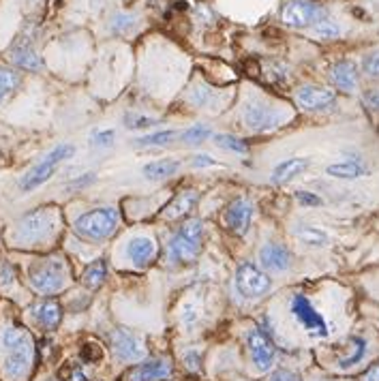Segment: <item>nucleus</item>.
I'll return each mask as SVG.
<instances>
[{
  "mask_svg": "<svg viewBox=\"0 0 379 381\" xmlns=\"http://www.w3.org/2000/svg\"><path fill=\"white\" fill-rule=\"evenodd\" d=\"M0 342L7 352L5 356V373L11 379H20L28 373L32 364V338L24 328H7L0 336Z\"/></svg>",
  "mask_w": 379,
  "mask_h": 381,
  "instance_id": "f257e3e1",
  "label": "nucleus"
},
{
  "mask_svg": "<svg viewBox=\"0 0 379 381\" xmlns=\"http://www.w3.org/2000/svg\"><path fill=\"white\" fill-rule=\"evenodd\" d=\"M204 223L200 219L186 221L170 242V255L178 263H193L202 253Z\"/></svg>",
  "mask_w": 379,
  "mask_h": 381,
  "instance_id": "f03ea898",
  "label": "nucleus"
},
{
  "mask_svg": "<svg viewBox=\"0 0 379 381\" xmlns=\"http://www.w3.org/2000/svg\"><path fill=\"white\" fill-rule=\"evenodd\" d=\"M118 221L120 216L113 208H97L75 221V232L88 240H105L116 232Z\"/></svg>",
  "mask_w": 379,
  "mask_h": 381,
  "instance_id": "7ed1b4c3",
  "label": "nucleus"
},
{
  "mask_svg": "<svg viewBox=\"0 0 379 381\" xmlns=\"http://www.w3.org/2000/svg\"><path fill=\"white\" fill-rule=\"evenodd\" d=\"M30 285L39 293H56L67 285V268L60 259H46L30 268Z\"/></svg>",
  "mask_w": 379,
  "mask_h": 381,
  "instance_id": "20e7f679",
  "label": "nucleus"
},
{
  "mask_svg": "<svg viewBox=\"0 0 379 381\" xmlns=\"http://www.w3.org/2000/svg\"><path fill=\"white\" fill-rule=\"evenodd\" d=\"M73 152H75V148H73L71 144H60V146H56L41 163H36V165L22 178V182H20L22 190H32V188H36V186H41L43 182H48V180L52 178V174L56 172V167H58L62 161H67V159L73 157Z\"/></svg>",
  "mask_w": 379,
  "mask_h": 381,
  "instance_id": "39448f33",
  "label": "nucleus"
},
{
  "mask_svg": "<svg viewBox=\"0 0 379 381\" xmlns=\"http://www.w3.org/2000/svg\"><path fill=\"white\" fill-rule=\"evenodd\" d=\"M242 120L251 131L266 133V131H273V129L281 127L283 113L277 107L268 105V103L253 99V101H247L244 107H242Z\"/></svg>",
  "mask_w": 379,
  "mask_h": 381,
  "instance_id": "423d86ee",
  "label": "nucleus"
},
{
  "mask_svg": "<svg viewBox=\"0 0 379 381\" xmlns=\"http://www.w3.org/2000/svg\"><path fill=\"white\" fill-rule=\"evenodd\" d=\"M54 225H56V214L50 208L34 210L22 219V223L18 227V238L22 242H28V244L41 242L48 236H52Z\"/></svg>",
  "mask_w": 379,
  "mask_h": 381,
  "instance_id": "0eeeda50",
  "label": "nucleus"
},
{
  "mask_svg": "<svg viewBox=\"0 0 379 381\" xmlns=\"http://www.w3.org/2000/svg\"><path fill=\"white\" fill-rule=\"evenodd\" d=\"M236 287L240 291V296L249 298V300H257L261 296H266L273 287L270 277L259 270L253 263H242L238 272H236Z\"/></svg>",
  "mask_w": 379,
  "mask_h": 381,
  "instance_id": "6e6552de",
  "label": "nucleus"
},
{
  "mask_svg": "<svg viewBox=\"0 0 379 381\" xmlns=\"http://www.w3.org/2000/svg\"><path fill=\"white\" fill-rule=\"evenodd\" d=\"M291 313L298 319V324L305 330H309L313 336H328L326 319L322 317V313H317V309L313 307L309 298L294 296V300H291Z\"/></svg>",
  "mask_w": 379,
  "mask_h": 381,
  "instance_id": "1a4fd4ad",
  "label": "nucleus"
},
{
  "mask_svg": "<svg viewBox=\"0 0 379 381\" xmlns=\"http://www.w3.org/2000/svg\"><path fill=\"white\" fill-rule=\"evenodd\" d=\"M247 345H249V352H251V360L255 364L257 370H268L275 362V356H277V349H275V342L263 334L259 328H251L249 334H247Z\"/></svg>",
  "mask_w": 379,
  "mask_h": 381,
  "instance_id": "9d476101",
  "label": "nucleus"
},
{
  "mask_svg": "<svg viewBox=\"0 0 379 381\" xmlns=\"http://www.w3.org/2000/svg\"><path fill=\"white\" fill-rule=\"evenodd\" d=\"M172 373H174V366L167 358H153L129 368L123 381H163Z\"/></svg>",
  "mask_w": 379,
  "mask_h": 381,
  "instance_id": "9b49d317",
  "label": "nucleus"
},
{
  "mask_svg": "<svg viewBox=\"0 0 379 381\" xmlns=\"http://www.w3.org/2000/svg\"><path fill=\"white\" fill-rule=\"evenodd\" d=\"M322 15H324V13H322L315 5L307 3V0H291V3H287V5L283 7V13H281L283 22H285L287 26H291V28L313 26Z\"/></svg>",
  "mask_w": 379,
  "mask_h": 381,
  "instance_id": "f8f14e48",
  "label": "nucleus"
},
{
  "mask_svg": "<svg viewBox=\"0 0 379 381\" xmlns=\"http://www.w3.org/2000/svg\"><path fill=\"white\" fill-rule=\"evenodd\" d=\"M111 345H113L116 356L125 362H137L146 356L144 342L133 332H129L125 328H118V330L111 332Z\"/></svg>",
  "mask_w": 379,
  "mask_h": 381,
  "instance_id": "ddd939ff",
  "label": "nucleus"
},
{
  "mask_svg": "<svg viewBox=\"0 0 379 381\" xmlns=\"http://www.w3.org/2000/svg\"><path fill=\"white\" fill-rule=\"evenodd\" d=\"M296 103H298V107L307 109V111H319L334 103V92L328 88L305 86L296 92Z\"/></svg>",
  "mask_w": 379,
  "mask_h": 381,
  "instance_id": "4468645a",
  "label": "nucleus"
},
{
  "mask_svg": "<svg viewBox=\"0 0 379 381\" xmlns=\"http://www.w3.org/2000/svg\"><path fill=\"white\" fill-rule=\"evenodd\" d=\"M259 261L266 270L285 272L291 265V253L279 242H268V244H263L259 251Z\"/></svg>",
  "mask_w": 379,
  "mask_h": 381,
  "instance_id": "2eb2a0df",
  "label": "nucleus"
},
{
  "mask_svg": "<svg viewBox=\"0 0 379 381\" xmlns=\"http://www.w3.org/2000/svg\"><path fill=\"white\" fill-rule=\"evenodd\" d=\"M251 216H253V206L247 200H236V202L230 204V208L225 210V223H227V227H230V230L234 234H238V236L247 234Z\"/></svg>",
  "mask_w": 379,
  "mask_h": 381,
  "instance_id": "dca6fc26",
  "label": "nucleus"
},
{
  "mask_svg": "<svg viewBox=\"0 0 379 381\" xmlns=\"http://www.w3.org/2000/svg\"><path fill=\"white\" fill-rule=\"evenodd\" d=\"M127 255L129 259L135 263V265H148V263H153L155 257H157V244L153 238H148V236H137L129 242L127 247Z\"/></svg>",
  "mask_w": 379,
  "mask_h": 381,
  "instance_id": "f3484780",
  "label": "nucleus"
},
{
  "mask_svg": "<svg viewBox=\"0 0 379 381\" xmlns=\"http://www.w3.org/2000/svg\"><path fill=\"white\" fill-rule=\"evenodd\" d=\"M330 78H332V84L340 90L345 92H354L358 88V71H356V64L354 62H336L330 71Z\"/></svg>",
  "mask_w": 379,
  "mask_h": 381,
  "instance_id": "a211bd4d",
  "label": "nucleus"
},
{
  "mask_svg": "<svg viewBox=\"0 0 379 381\" xmlns=\"http://www.w3.org/2000/svg\"><path fill=\"white\" fill-rule=\"evenodd\" d=\"M32 315L46 330H54L62 319V309L56 300H43L32 307Z\"/></svg>",
  "mask_w": 379,
  "mask_h": 381,
  "instance_id": "6ab92c4d",
  "label": "nucleus"
},
{
  "mask_svg": "<svg viewBox=\"0 0 379 381\" xmlns=\"http://www.w3.org/2000/svg\"><path fill=\"white\" fill-rule=\"evenodd\" d=\"M195 204H198V193H195V190H182V193H178V195L172 200V204L165 208L163 219L176 221V219H180V216H184V214L191 212V210L195 208Z\"/></svg>",
  "mask_w": 379,
  "mask_h": 381,
  "instance_id": "aec40b11",
  "label": "nucleus"
},
{
  "mask_svg": "<svg viewBox=\"0 0 379 381\" xmlns=\"http://www.w3.org/2000/svg\"><path fill=\"white\" fill-rule=\"evenodd\" d=\"M309 167V159H300V157H294V159H287L283 163H279L273 172V180L275 182H289L294 180L296 176H300L302 172H307Z\"/></svg>",
  "mask_w": 379,
  "mask_h": 381,
  "instance_id": "412c9836",
  "label": "nucleus"
},
{
  "mask_svg": "<svg viewBox=\"0 0 379 381\" xmlns=\"http://www.w3.org/2000/svg\"><path fill=\"white\" fill-rule=\"evenodd\" d=\"M178 169H180L178 161H174V159H159V161H153V163H148L144 167V178L159 182V180H167Z\"/></svg>",
  "mask_w": 379,
  "mask_h": 381,
  "instance_id": "4be33fe9",
  "label": "nucleus"
},
{
  "mask_svg": "<svg viewBox=\"0 0 379 381\" xmlns=\"http://www.w3.org/2000/svg\"><path fill=\"white\" fill-rule=\"evenodd\" d=\"M294 234L302 244H307V247H326L328 240H330L324 230L313 227V225H298L294 230Z\"/></svg>",
  "mask_w": 379,
  "mask_h": 381,
  "instance_id": "5701e85b",
  "label": "nucleus"
},
{
  "mask_svg": "<svg viewBox=\"0 0 379 381\" xmlns=\"http://www.w3.org/2000/svg\"><path fill=\"white\" fill-rule=\"evenodd\" d=\"M328 176H334V178H340V180H354V178H360L366 174V169L356 163V161H343V163H334V165H328Z\"/></svg>",
  "mask_w": 379,
  "mask_h": 381,
  "instance_id": "b1692460",
  "label": "nucleus"
},
{
  "mask_svg": "<svg viewBox=\"0 0 379 381\" xmlns=\"http://www.w3.org/2000/svg\"><path fill=\"white\" fill-rule=\"evenodd\" d=\"M105 277H107V265H105L103 259H97V261H92V263L88 265V268L84 270L82 283H84L86 287H90V289H97V287L103 285Z\"/></svg>",
  "mask_w": 379,
  "mask_h": 381,
  "instance_id": "393cba45",
  "label": "nucleus"
},
{
  "mask_svg": "<svg viewBox=\"0 0 379 381\" xmlns=\"http://www.w3.org/2000/svg\"><path fill=\"white\" fill-rule=\"evenodd\" d=\"M13 62L22 69H28V71H39L43 67L41 58L36 56V52L32 48H15L13 54H11Z\"/></svg>",
  "mask_w": 379,
  "mask_h": 381,
  "instance_id": "a878e982",
  "label": "nucleus"
},
{
  "mask_svg": "<svg viewBox=\"0 0 379 381\" xmlns=\"http://www.w3.org/2000/svg\"><path fill=\"white\" fill-rule=\"evenodd\" d=\"M364 354H366V342L360 336H354V338H350V354L338 358V366L340 368L354 366V364H358L364 358Z\"/></svg>",
  "mask_w": 379,
  "mask_h": 381,
  "instance_id": "bb28decb",
  "label": "nucleus"
},
{
  "mask_svg": "<svg viewBox=\"0 0 379 381\" xmlns=\"http://www.w3.org/2000/svg\"><path fill=\"white\" fill-rule=\"evenodd\" d=\"M311 30L315 36H319V39H334V36L340 34V26L332 18H324V15L311 26Z\"/></svg>",
  "mask_w": 379,
  "mask_h": 381,
  "instance_id": "cd10ccee",
  "label": "nucleus"
},
{
  "mask_svg": "<svg viewBox=\"0 0 379 381\" xmlns=\"http://www.w3.org/2000/svg\"><path fill=\"white\" fill-rule=\"evenodd\" d=\"M20 86V75L11 69H0V103Z\"/></svg>",
  "mask_w": 379,
  "mask_h": 381,
  "instance_id": "c85d7f7f",
  "label": "nucleus"
},
{
  "mask_svg": "<svg viewBox=\"0 0 379 381\" xmlns=\"http://www.w3.org/2000/svg\"><path fill=\"white\" fill-rule=\"evenodd\" d=\"M214 141H216L219 148L230 150V152H236V155H247V152H249L247 141H242V139H238V137H234V135L219 133V135H214Z\"/></svg>",
  "mask_w": 379,
  "mask_h": 381,
  "instance_id": "c756f323",
  "label": "nucleus"
},
{
  "mask_svg": "<svg viewBox=\"0 0 379 381\" xmlns=\"http://www.w3.org/2000/svg\"><path fill=\"white\" fill-rule=\"evenodd\" d=\"M210 135H212V131H210L208 125H193V127H188V129L182 133V139H184L186 144H191V146H198V144L206 141Z\"/></svg>",
  "mask_w": 379,
  "mask_h": 381,
  "instance_id": "7c9ffc66",
  "label": "nucleus"
},
{
  "mask_svg": "<svg viewBox=\"0 0 379 381\" xmlns=\"http://www.w3.org/2000/svg\"><path fill=\"white\" fill-rule=\"evenodd\" d=\"M174 137H176L174 131H157V133H150V135H146V137H139L135 144L142 146V148H148V146H165V144H170Z\"/></svg>",
  "mask_w": 379,
  "mask_h": 381,
  "instance_id": "2f4dec72",
  "label": "nucleus"
},
{
  "mask_svg": "<svg viewBox=\"0 0 379 381\" xmlns=\"http://www.w3.org/2000/svg\"><path fill=\"white\" fill-rule=\"evenodd\" d=\"M125 123H127L129 129H150L153 125H157L159 120L148 118V116H142V113H127Z\"/></svg>",
  "mask_w": 379,
  "mask_h": 381,
  "instance_id": "473e14b6",
  "label": "nucleus"
},
{
  "mask_svg": "<svg viewBox=\"0 0 379 381\" xmlns=\"http://www.w3.org/2000/svg\"><path fill=\"white\" fill-rule=\"evenodd\" d=\"M362 69H364L366 75H371V78H379V50H375V52L364 56Z\"/></svg>",
  "mask_w": 379,
  "mask_h": 381,
  "instance_id": "72a5a7b5",
  "label": "nucleus"
},
{
  "mask_svg": "<svg viewBox=\"0 0 379 381\" xmlns=\"http://www.w3.org/2000/svg\"><path fill=\"white\" fill-rule=\"evenodd\" d=\"M133 24H135V18L133 15H129V13H118L116 18H113V24H111V30L113 32H127V30H131L133 28Z\"/></svg>",
  "mask_w": 379,
  "mask_h": 381,
  "instance_id": "f704fd0d",
  "label": "nucleus"
},
{
  "mask_svg": "<svg viewBox=\"0 0 379 381\" xmlns=\"http://www.w3.org/2000/svg\"><path fill=\"white\" fill-rule=\"evenodd\" d=\"M113 139H116V133H113V131H99V133H95L90 137V144L95 148H107V146L113 144Z\"/></svg>",
  "mask_w": 379,
  "mask_h": 381,
  "instance_id": "c9c22d12",
  "label": "nucleus"
},
{
  "mask_svg": "<svg viewBox=\"0 0 379 381\" xmlns=\"http://www.w3.org/2000/svg\"><path fill=\"white\" fill-rule=\"evenodd\" d=\"M188 101H191L193 105H198V107H202V105H206L210 101V90L206 86H198L191 95H188Z\"/></svg>",
  "mask_w": 379,
  "mask_h": 381,
  "instance_id": "e433bc0d",
  "label": "nucleus"
},
{
  "mask_svg": "<svg viewBox=\"0 0 379 381\" xmlns=\"http://www.w3.org/2000/svg\"><path fill=\"white\" fill-rule=\"evenodd\" d=\"M270 381H302V377H300L298 373H294V370L281 368V370H275V373L270 375Z\"/></svg>",
  "mask_w": 379,
  "mask_h": 381,
  "instance_id": "4c0bfd02",
  "label": "nucleus"
},
{
  "mask_svg": "<svg viewBox=\"0 0 379 381\" xmlns=\"http://www.w3.org/2000/svg\"><path fill=\"white\" fill-rule=\"evenodd\" d=\"M296 200H298L300 204H305V206H319V204H322V200H319L317 195L309 193V190H298V193H296Z\"/></svg>",
  "mask_w": 379,
  "mask_h": 381,
  "instance_id": "58836bf2",
  "label": "nucleus"
},
{
  "mask_svg": "<svg viewBox=\"0 0 379 381\" xmlns=\"http://www.w3.org/2000/svg\"><path fill=\"white\" fill-rule=\"evenodd\" d=\"M200 362H202V358H200L195 352L184 354V364H186L188 370H200Z\"/></svg>",
  "mask_w": 379,
  "mask_h": 381,
  "instance_id": "ea45409f",
  "label": "nucleus"
},
{
  "mask_svg": "<svg viewBox=\"0 0 379 381\" xmlns=\"http://www.w3.org/2000/svg\"><path fill=\"white\" fill-rule=\"evenodd\" d=\"M193 165L195 167H214L216 161L210 155H198V157H193Z\"/></svg>",
  "mask_w": 379,
  "mask_h": 381,
  "instance_id": "a19ab883",
  "label": "nucleus"
},
{
  "mask_svg": "<svg viewBox=\"0 0 379 381\" xmlns=\"http://www.w3.org/2000/svg\"><path fill=\"white\" fill-rule=\"evenodd\" d=\"M364 101H366V105H368V107H373V109H377V111H379V88L368 90V92L364 95Z\"/></svg>",
  "mask_w": 379,
  "mask_h": 381,
  "instance_id": "79ce46f5",
  "label": "nucleus"
},
{
  "mask_svg": "<svg viewBox=\"0 0 379 381\" xmlns=\"http://www.w3.org/2000/svg\"><path fill=\"white\" fill-rule=\"evenodd\" d=\"M362 381H379V364L377 366H373L364 377H362Z\"/></svg>",
  "mask_w": 379,
  "mask_h": 381,
  "instance_id": "37998d69",
  "label": "nucleus"
},
{
  "mask_svg": "<svg viewBox=\"0 0 379 381\" xmlns=\"http://www.w3.org/2000/svg\"><path fill=\"white\" fill-rule=\"evenodd\" d=\"M0 277H5L3 281H0L3 285H9V283H11V268H9V265H5V268L0 270Z\"/></svg>",
  "mask_w": 379,
  "mask_h": 381,
  "instance_id": "c03bdc74",
  "label": "nucleus"
}]
</instances>
